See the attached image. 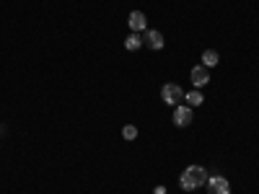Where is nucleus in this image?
Here are the masks:
<instances>
[{
  "label": "nucleus",
  "instance_id": "12",
  "mask_svg": "<svg viewBox=\"0 0 259 194\" xmlns=\"http://www.w3.org/2000/svg\"><path fill=\"white\" fill-rule=\"evenodd\" d=\"M156 194H166V186H156Z\"/></svg>",
  "mask_w": 259,
  "mask_h": 194
},
{
  "label": "nucleus",
  "instance_id": "6",
  "mask_svg": "<svg viewBox=\"0 0 259 194\" xmlns=\"http://www.w3.org/2000/svg\"><path fill=\"white\" fill-rule=\"evenodd\" d=\"M143 41H145V44H148L150 50H163V34H161V31H156V29L145 31Z\"/></svg>",
  "mask_w": 259,
  "mask_h": 194
},
{
  "label": "nucleus",
  "instance_id": "5",
  "mask_svg": "<svg viewBox=\"0 0 259 194\" xmlns=\"http://www.w3.org/2000/svg\"><path fill=\"white\" fill-rule=\"evenodd\" d=\"M189 80H192V85H205L207 80H210V73H207V68L205 65H197V68H192V73H189Z\"/></svg>",
  "mask_w": 259,
  "mask_h": 194
},
{
  "label": "nucleus",
  "instance_id": "9",
  "mask_svg": "<svg viewBox=\"0 0 259 194\" xmlns=\"http://www.w3.org/2000/svg\"><path fill=\"white\" fill-rule=\"evenodd\" d=\"M218 52H215V50H205L202 52V65H205V68H215V65H218Z\"/></svg>",
  "mask_w": 259,
  "mask_h": 194
},
{
  "label": "nucleus",
  "instance_id": "10",
  "mask_svg": "<svg viewBox=\"0 0 259 194\" xmlns=\"http://www.w3.org/2000/svg\"><path fill=\"white\" fill-rule=\"evenodd\" d=\"M184 99H187V106H200L205 101V96L200 91H189V93H184Z\"/></svg>",
  "mask_w": 259,
  "mask_h": 194
},
{
  "label": "nucleus",
  "instance_id": "3",
  "mask_svg": "<svg viewBox=\"0 0 259 194\" xmlns=\"http://www.w3.org/2000/svg\"><path fill=\"white\" fill-rule=\"evenodd\" d=\"M207 191L210 194H231V186L223 176H212V179H207Z\"/></svg>",
  "mask_w": 259,
  "mask_h": 194
},
{
  "label": "nucleus",
  "instance_id": "2",
  "mask_svg": "<svg viewBox=\"0 0 259 194\" xmlns=\"http://www.w3.org/2000/svg\"><path fill=\"white\" fill-rule=\"evenodd\" d=\"M161 99H163L168 106H179V101L184 99V91L179 88L177 83H166L163 88H161Z\"/></svg>",
  "mask_w": 259,
  "mask_h": 194
},
{
  "label": "nucleus",
  "instance_id": "13",
  "mask_svg": "<svg viewBox=\"0 0 259 194\" xmlns=\"http://www.w3.org/2000/svg\"><path fill=\"white\" fill-rule=\"evenodd\" d=\"M0 135H3V127H0Z\"/></svg>",
  "mask_w": 259,
  "mask_h": 194
},
{
  "label": "nucleus",
  "instance_id": "8",
  "mask_svg": "<svg viewBox=\"0 0 259 194\" xmlns=\"http://www.w3.org/2000/svg\"><path fill=\"white\" fill-rule=\"evenodd\" d=\"M140 47H143V36H138V34H130V36L124 39V50L135 52V50H140Z\"/></svg>",
  "mask_w": 259,
  "mask_h": 194
},
{
  "label": "nucleus",
  "instance_id": "7",
  "mask_svg": "<svg viewBox=\"0 0 259 194\" xmlns=\"http://www.w3.org/2000/svg\"><path fill=\"white\" fill-rule=\"evenodd\" d=\"M127 24L133 31H145V13L143 11H133L127 16Z\"/></svg>",
  "mask_w": 259,
  "mask_h": 194
},
{
  "label": "nucleus",
  "instance_id": "11",
  "mask_svg": "<svg viewBox=\"0 0 259 194\" xmlns=\"http://www.w3.org/2000/svg\"><path fill=\"white\" fill-rule=\"evenodd\" d=\"M122 137H124V140H135V137H138V127L127 124V127L122 129Z\"/></svg>",
  "mask_w": 259,
  "mask_h": 194
},
{
  "label": "nucleus",
  "instance_id": "1",
  "mask_svg": "<svg viewBox=\"0 0 259 194\" xmlns=\"http://www.w3.org/2000/svg\"><path fill=\"white\" fill-rule=\"evenodd\" d=\"M207 171L202 168V166H189L184 174H182V179H179V184H182V189L184 191H192V189H200L202 184H207Z\"/></svg>",
  "mask_w": 259,
  "mask_h": 194
},
{
  "label": "nucleus",
  "instance_id": "4",
  "mask_svg": "<svg viewBox=\"0 0 259 194\" xmlns=\"http://www.w3.org/2000/svg\"><path fill=\"white\" fill-rule=\"evenodd\" d=\"M194 114H192V106H177V112H174V124L177 127H187L192 124Z\"/></svg>",
  "mask_w": 259,
  "mask_h": 194
}]
</instances>
